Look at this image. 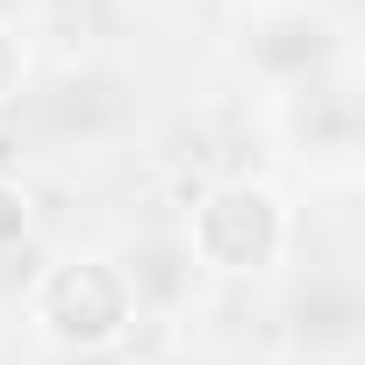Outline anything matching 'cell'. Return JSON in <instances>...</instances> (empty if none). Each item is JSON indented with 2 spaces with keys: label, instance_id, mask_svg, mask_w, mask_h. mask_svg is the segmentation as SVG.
Listing matches in <instances>:
<instances>
[{
  "label": "cell",
  "instance_id": "6da1fadb",
  "mask_svg": "<svg viewBox=\"0 0 365 365\" xmlns=\"http://www.w3.org/2000/svg\"><path fill=\"white\" fill-rule=\"evenodd\" d=\"M36 322H43V336H58L72 351H93V344L122 336L129 279L108 258H65V265H51L36 279Z\"/></svg>",
  "mask_w": 365,
  "mask_h": 365
},
{
  "label": "cell",
  "instance_id": "7a4b0ae2",
  "mask_svg": "<svg viewBox=\"0 0 365 365\" xmlns=\"http://www.w3.org/2000/svg\"><path fill=\"white\" fill-rule=\"evenodd\" d=\"M287 222H279V201L265 187H222L194 208V251L222 272H251L279 251Z\"/></svg>",
  "mask_w": 365,
  "mask_h": 365
},
{
  "label": "cell",
  "instance_id": "3957f363",
  "mask_svg": "<svg viewBox=\"0 0 365 365\" xmlns=\"http://www.w3.org/2000/svg\"><path fill=\"white\" fill-rule=\"evenodd\" d=\"M22 230H29V201H22V187H8V179H0V251H15Z\"/></svg>",
  "mask_w": 365,
  "mask_h": 365
},
{
  "label": "cell",
  "instance_id": "277c9868",
  "mask_svg": "<svg viewBox=\"0 0 365 365\" xmlns=\"http://www.w3.org/2000/svg\"><path fill=\"white\" fill-rule=\"evenodd\" d=\"M15 86H22V43H15L8 29H0V101H8Z\"/></svg>",
  "mask_w": 365,
  "mask_h": 365
}]
</instances>
